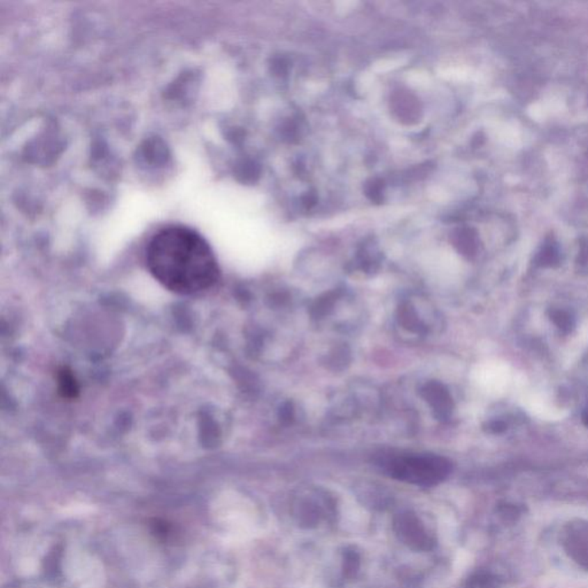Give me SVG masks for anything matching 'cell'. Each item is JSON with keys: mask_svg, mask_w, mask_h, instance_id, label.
<instances>
[{"mask_svg": "<svg viewBox=\"0 0 588 588\" xmlns=\"http://www.w3.org/2000/svg\"><path fill=\"white\" fill-rule=\"evenodd\" d=\"M399 321L401 326L409 331L416 332V333L423 331L424 326L421 319H418V312H415L414 308L409 305L401 307L399 310Z\"/></svg>", "mask_w": 588, "mask_h": 588, "instance_id": "cell-7", "label": "cell"}, {"mask_svg": "<svg viewBox=\"0 0 588 588\" xmlns=\"http://www.w3.org/2000/svg\"><path fill=\"white\" fill-rule=\"evenodd\" d=\"M358 564H360V559H358V555L356 553H346L344 571H345V575L347 577L354 575L355 572L358 571Z\"/></svg>", "mask_w": 588, "mask_h": 588, "instance_id": "cell-12", "label": "cell"}, {"mask_svg": "<svg viewBox=\"0 0 588 588\" xmlns=\"http://www.w3.org/2000/svg\"><path fill=\"white\" fill-rule=\"evenodd\" d=\"M390 476L416 486L430 487L443 483L452 471V464L438 455H406L388 463Z\"/></svg>", "mask_w": 588, "mask_h": 588, "instance_id": "cell-2", "label": "cell"}, {"mask_svg": "<svg viewBox=\"0 0 588 588\" xmlns=\"http://www.w3.org/2000/svg\"><path fill=\"white\" fill-rule=\"evenodd\" d=\"M499 513L504 521L514 523L522 516L523 508L517 506V504H514V503H506V504L500 507Z\"/></svg>", "mask_w": 588, "mask_h": 588, "instance_id": "cell-11", "label": "cell"}, {"mask_svg": "<svg viewBox=\"0 0 588 588\" xmlns=\"http://www.w3.org/2000/svg\"><path fill=\"white\" fill-rule=\"evenodd\" d=\"M467 588H499V584L494 575L487 572H479L468 580Z\"/></svg>", "mask_w": 588, "mask_h": 588, "instance_id": "cell-9", "label": "cell"}, {"mask_svg": "<svg viewBox=\"0 0 588 588\" xmlns=\"http://www.w3.org/2000/svg\"><path fill=\"white\" fill-rule=\"evenodd\" d=\"M393 529L399 540L414 550L427 552L436 545L434 538L415 514L401 513L395 517Z\"/></svg>", "mask_w": 588, "mask_h": 588, "instance_id": "cell-3", "label": "cell"}, {"mask_svg": "<svg viewBox=\"0 0 588 588\" xmlns=\"http://www.w3.org/2000/svg\"><path fill=\"white\" fill-rule=\"evenodd\" d=\"M152 532L158 537L159 539L167 540L170 539V537L174 536V531L168 523L165 521H160V519H154L152 523Z\"/></svg>", "mask_w": 588, "mask_h": 588, "instance_id": "cell-10", "label": "cell"}, {"mask_svg": "<svg viewBox=\"0 0 588 588\" xmlns=\"http://www.w3.org/2000/svg\"><path fill=\"white\" fill-rule=\"evenodd\" d=\"M365 192H367V196H368L372 200L381 201V193H383V185H381V182L372 181V183L368 184V186L365 189Z\"/></svg>", "mask_w": 588, "mask_h": 588, "instance_id": "cell-14", "label": "cell"}, {"mask_svg": "<svg viewBox=\"0 0 588 588\" xmlns=\"http://www.w3.org/2000/svg\"><path fill=\"white\" fill-rule=\"evenodd\" d=\"M58 384H59V391L65 398H75L77 392H79V386L76 383L75 378L72 375V372L63 370L60 372L58 376Z\"/></svg>", "mask_w": 588, "mask_h": 588, "instance_id": "cell-8", "label": "cell"}, {"mask_svg": "<svg viewBox=\"0 0 588 588\" xmlns=\"http://www.w3.org/2000/svg\"><path fill=\"white\" fill-rule=\"evenodd\" d=\"M554 322L557 324V326L561 328V329L568 330L571 326V321H570V317L569 315H566L565 312H557L554 314Z\"/></svg>", "mask_w": 588, "mask_h": 588, "instance_id": "cell-15", "label": "cell"}, {"mask_svg": "<svg viewBox=\"0 0 588 588\" xmlns=\"http://www.w3.org/2000/svg\"><path fill=\"white\" fill-rule=\"evenodd\" d=\"M565 549L575 562L588 570V523H577L570 526L565 539Z\"/></svg>", "mask_w": 588, "mask_h": 588, "instance_id": "cell-4", "label": "cell"}, {"mask_svg": "<svg viewBox=\"0 0 588 588\" xmlns=\"http://www.w3.org/2000/svg\"><path fill=\"white\" fill-rule=\"evenodd\" d=\"M392 109L399 120L406 123L418 122L421 116V107L418 99L408 93L399 91L392 98Z\"/></svg>", "mask_w": 588, "mask_h": 588, "instance_id": "cell-6", "label": "cell"}, {"mask_svg": "<svg viewBox=\"0 0 588 588\" xmlns=\"http://www.w3.org/2000/svg\"><path fill=\"white\" fill-rule=\"evenodd\" d=\"M146 262L155 280L183 296L211 289L220 278V267L209 244L186 227L159 231L148 244Z\"/></svg>", "mask_w": 588, "mask_h": 588, "instance_id": "cell-1", "label": "cell"}, {"mask_svg": "<svg viewBox=\"0 0 588 588\" xmlns=\"http://www.w3.org/2000/svg\"><path fill=\"white\" fill-rule=\"evenodd\" d=\"M423 398L429 402L437 418H447L453 409V402L447 390L437 381L425 385L422 391Z\"/></svg>", "mask_w": 588, "mask_h": 588, "instance_id": "cell-5", "label": "cell"}, {"mask_svg": "<svg viewBox=\"0 0 588 588\" xmlns=\"http://www.w3.org/2000/svg\"><path fill=\"white\" fill-rule=\"evenodd\" d=\"M333 303H335V296H332L331 294H328L323 299L319 300V303H316V306L314 307L316 310V315L326 314L328 310L333 306Z\"/></svg>", "mask_w": 588, "mask_h": 588, "instance_id": "cell-13", "label": "cell"}]
</instances>
